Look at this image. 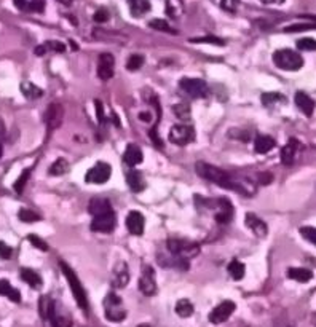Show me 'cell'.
Returning a JSON list of instances; mask_svg holds the SVG:
<instances>
[{
  "mask_svg": "<svg viewBox=\"0 0 316 327\" xmlns=\"http://www.w3.org/2000/svg\"><path fill=\"white\" fill-rule=\"evenodd\" d=\"M55 303L52 302V299L43 295V297H40V302H38V310H40V314H42L43 319H50V314H52V310H53Z\"/></svg>",
  "mask_w": 316,
  "mask_h": 327,
  "instance_id": "35",
  "label": "cell"
},
{
  "mask_svg": "<svg viewBox=\"0 0 316 327\" xmlns=\"http://www.w3.org/2000/svg\"><path fill=\"white\" fill-rule=\"evenodd\" d=\"M112 286L115 289H121L129 283V271H128V265L125 262H120L115 265L114 271H112Z\"/></svg>",
  "mask_w": 316,
  "mask_h": 327,
  "instance_id": "16",
  "label": "cell"
},
{
  "mask_svg": "<svg viewBox=\"0 0 316 327\" xmlns=\"http://www.w3.org/2000/svg\"><path fill=\"white\" fill-rule=\"evenodd\" d=\"M126 228L131 235H136V237H139V235L144 233V227H146V219L144 216L139 212V211H131L128 214V217H126Z\"/></svg>",
  "mask_w": 316,
  "mask_h": 327,
  "instance_id": "15",
  "label": "cell"
},
{
  "mask_svg": "<svg viewBox=\"0 0 316 327\" xmlns=\"http://www.w3.org/2000/svg\"><path fill=\"white\" fill-rule=\"evenodd\" d=\"M30 171L32 169H24L23 172H21V176L18 177V180L15 182V185H13V189L16 190V193H23V190H24V185H26V182L29 180V176H30Z\"/></svg>",
  "mask_w": 316,
  "mask_h": 327,
  "instance_id": "41",
  "label": "cell"
},
{
  "mask_svg": "<svg viewBox=\"0 0 316 327\" xmlns=\"http://www.w3.org/2000/svg\"><path fill=\"white\" fill-rule=\"evenodd\" d=\"M149 26L152 29H155V30H161V32H168V34H177V30L176 29H172L165 19H152V21L149 23Z\"/></svg>",
  "mask_w": 316,
  "mask_h": 327,
  "instance_id": "39",
  "label": "cell"
},
{
  "mask_svg": "<svg viewBox=\"0 0 316 327\" xmlns=\"http://www.w3.org/2000/svg\"><path fill=\"white\" fill-rule=\"evenodd\" d=\"M273 63H275V66L283 69V70L294 72V70L302 69L303 58L294 50H278L273 53Z\"/></svg>",
  "mask_w": 316,
  "mask_h": 327,
  "instance_id": "3",
  "label": "cell"
},
{
  "mask_svg": "<svg viewBox=\"0 0 316 327\" xmlns=\"http://www.w3.org/2000/svg\"><path fill=\"white\" fill-rule=\"evenodd\" d=\"M169 141L179 147L189 146L195 141V129L190 125H174L169 129Z\"/></svg>",
  "mask_w": 316,
  "mask_h": 327,
  "instance_id": "6",
  "label": "cell"
},
{
  "mask_svg": "<svg viewBox=\"0 0 316 327\" xmlns=\"http://www.w3.org/2000/svg\"><path fill=\"white\" fill-rule=\"evenodd\" d=\"M139 289L141 292L152 297V295L157 294V281H155V271L150 265H144L142 267V273L139 278Z\"/></svg>",
  "mask_w": 316,
  "mask_h": 327,
  "instance_id": "8",
  "label": "cell"
},
{
  "mask_svg": "<svg viewBox=\"0 0 316 327\" xmlns=\"http://www.w3.org/2000/svg\"><path fill=\"white\" fill-rule=\"evenodd\" d=\"M179 86L184 93L190 98H206L209 93V88L206 85V81H203L200 78H182L179 81Z\"/></svg>",
  "mask_w": 316,
  "mask_h": 327,
  "instance_id": "7",
  "label": "cell"
},
{
  "mask_svg": "<svg viewBox=\"0 0 316 327\" xmlns=\"http://www.w3.org/2000/svg\"><path fill=\"white\" fill-rule=\"evenodd\" d=\"M19 88H21L23 96H24V98H27V99H30V101L38 99V98H42V96H43V91L40 89L37 85L30 83V81H23L21 86H19Z\"/></svg>",
  "mask_w": 316,
  "mask_h": 327,
  "instance_id": "29",
  "label": "cell"
},
{
  "mask_svg": "<svg viewBox=\"0 0 316 327\" xmlns=\"http://www.w3.org/2000/svg\"><path fill=\"white\" fill-rule=\"evenodd\" d=\"M128 7L132 16L141 18L150 10V2L149 0H128Z\"/></svg>",
  "mask_w": 316,
  "mask_h": 327,
  "instance_id": "28",
  "label": "cell"
},
{
  "mask_svg": "<svg viewBox=\"0 0 316 327\" xmlns=\"http://www.w3.org/2000/svg\"><path fill=\"white\" fill-rule=\"evenodd\" d=\"M260 2L265 5H281L284 4V0H260Z\"/></svg>",
  "mask_w": 316,
  "mask_h": 327,
  "instance_id": "57",
  "label": "cell"
},
{
  "mask_svg": "<svg viewBox=\"0 0 316 327\" xmlns=\"http://www.w3.org/2000/svg\"><path fill=\"white\" fill-rule=\"evenodd\" d=\"M59 267H61V270H63V273H64V276H66V279H67V284H69L70 291H72V294H74V299H75L77 305L80 306L81 310L88 311L86 292H85L83 286H81V283H80V279H78V276H77V273L72 270V267H69V265H67L66 262H63V260L59 262Z\"/></svg>",
  "mask_w": 316,
  "mask_h": 327,
  "instance_id": "2",
  "label": "cell"
},
{
  "mask_svg": "<svg viewBox=\"0 0 316 327\" xmlns=\"http://www.w3.org/2000/svg\"><path fill=\"white\" fill-rule=\"evenodd\" d=\"M240 7V0H220V8L229 13H235Z\"/></svg>",
  "mask_w": 316,
  "mask_h": 327,
  "instance_id": "47",
  "label": "cell"
},
{
  "mask_svg": "<svg viewBox=\"0 0 316 327\" xmlns=\"http://www.w3.org/2000/svg\"><path fill=\"white\" fill-rule=\"evenodd\" d=\"M297 149H299L297 139L291 137L288 144L284 146L283 150H281V161H283V165H286V166L292 165L294 160H295V153H297Z\"/></svg>",
  "mask_w": 316,
  "mask_h": 327,
  "instance_id": "21",
  "label": "cell"
},
{
  "mask_svg": "<svg viewBox=\"0 0 316 327\" xmlns=\"http://www.w3.org/2000/svg\"><path fill=\"white\" fill-rule=\"evenodd\" d=\"M176 314L179 316V318H190V316L193 314V305L186 299L179 300L176 305Z\"/></svg>",
  "mask_w": 316,
  "mask_h": 327,
  "instance_id": "34",
  "label": "cell"
},
{
  "mask_svg": "<svg viewBox=\"0 0 316 327\" xmlns=\"http://www.w3.org/2000/svg\"><path fill=\"white\" fill-rule=\"evenodd\" d=\"M4 136H5V123H4L2 117H0V137H4Z\"/></svg>",
  "mask_w": 316,
  "mask_h": 327,
  "instance_id": "59",
  "label": "cell"
},
{
  "mask_svg": "<svg viewBox=\"0 0 316 327\" xmlns=\"http://www.w3.org/2000/svg\"><path fill=\"white\" fill-rule=\"evenodd\" d=\"M43 10H45L43 0H30L29 2V8H27L29 13H42Z\"/></svg>",
  "mask_w": 316,
  "mask_h": 327,
  "instance_id": "49",
  "label": "cell"
},
{
  "mask_svg": "<svg viewBox=\"0 0 316 327\" xmlns=\"http://www.w3.org/2000/svg\"><path fill=\"white\" fill-rule=\"evenodd\" d=\"M2 155H4V147H2V144H0V158H2Z\"/></svg>",
  "mask_w": 316,
  "mask_h": 327,
  "instance_id": "61",
  "label": "cell"
},
{
  "mask_svg": "<svg viewBox=\"0 0 316 327\" xmlns=\"http://www.w3.org/2000/svg\"><path fill=\"white\" fill-rule=\"evenodd\" d=\"M144 160V155H142V150H141V147L139 146H136V144H129L128 147H126V150H125V153H123V161L126 163L128 166H136V165H139V163Z\"/></svg>",
  "mask_w": 316,
  "mask_h": 327,
  "instance_id": "20",
  "label": "cell"
},
{
  "mask_svg": "<svg viewBox=\"0 0 316 327\" xmlns=\"http://www.w3.org/2000/svg\"><path fill=\"white\" fill-rule=\"evenodd\" d=\"M110 174H112L110 165H107L104 161H98L93 168L88 169L85 180L88 183H106L110 179Z\"/></svg>",
  "mask_w": 316,
  "mask_h": 327,
  "instance_id": "9",
  "label": "cell"
},
{
  "mask_svg": "<svg viewBox=\"0 0 316 327\" xmlns=\"http://www.w3.org/2000/svg\"><path fill=\"white\" fill-rule=\"evenodd\" d=\"M27 240L30 241V244H32L34 248H37V249H40V251H48V244H47L42 238H40V237H37V235H29Z\"/></svg>",
  "mask_w": 316,
  "mask_h": 327,
  "instance_id": "46",
  "label": "cell"
},
{
  "mask_svg": "<svg viewBox=\"0 0 316 327\" xmlns=\"http://www.w3.org/2000/svg\"><path fill=\"white\" fill-rule=\"evenodd\" d=\"M171 109H172V112H174V115L182 121H189L192 118V109L187 102H180V104L172 106Z\"/></svg>",
  "mask_w": 316,
  "mask_h": 327,
  "instance_id": "31",
  "label": "cell"
},
{
  "mask_svg": "<svg viewBox=\"0 0 316 327\" xmlns=\"http://www.w3.org/2000/svg\"><path fill=\"white\" fill-rule=\"evenodd\" d=\"M18 217H19V220H21V222H26V223H32V222L42 220V217H40L37 212L30 211V209H19Z\"/></svg>",
  "mask_w": 316,
  "mask_h": 327,
  "instance_id": "40",
  "label": "cell"
},
{
  "mask_svg": "<svg viewBox=\"0 0 316 327\" xmlns=\"http://www.w3.org/2000/svg\"><path fill=\"white\" fill-rule=\"evenodd\" d=\"M43 46L47 48V51H55V53H64L66 51V45L63 42H58V40H48L43 43Z\"/></svg>",
  "mask_w": 316,
  "mask_h": 327,
  "instance_id": "43",
  "label": "cell"
},
{
  "mask_svg": "<svg viewBox=\"0 0 316 327\" xmlns=\"http://www.w3.org/2000/svg\"><path fill=\"white\" fill-rule=\"evenodd\" d=\"M229 136L232 137V139H240V141H243V142H248L249 141V132L248 131H243V129H230L229 131Z\"/></svg>",
  "mask_w": 316,
  "mask_h": 327,
  "instance_id": "48",
  "label": "cell"
},
{
  "mask_svg": "<svg viewBox=\"0 0 316 327\" xmlns=\"http://www.w3.org/2000/svg\"><path fill=\"white\" fill-rule=\"evenodd\" d=\"M0 295L4 297H8L12 302L19 303L21 302V294H19L18 289H15L12 284H10L7 279H0Z\"/></svg>",
  "mask_w": 316,
  "mask_h": 327,
  "instance_id": "27",
  "label": "cell"
},
{
  "mask_svg": "<svg viewBox=\"0 0 316 327\" xmlns=\"http://www.w3.org/2000/svg\"><path fill=\"white\" fill-rule=\"evenodd\" d=\"M149 136L152 137V142L158 147V149H161L163 147V142L160 141V137H158V134H157V125L155 126H152L150 129H149Z\"/></svg>",
  "mask_w": 316,
  "mask_h": 327,
  "instance_id": "52",
  "label": "cell"
},
{
  "mask_svg": "<svg viewBox=\"0 0 316 327\" xmlns=\"http://www.w3.org/2000/svg\"><path fill=\"white\" fill-rule=\"evenodd\" d=\"M244 273H246V270H244V265L240 260H232L229 263V274L235 281L243 279L244 278Z\"/></svg>",
  "mask_w": 316,
  "mask_h": 327,
  "instance_id": "32",
  "label": "cell"
},
{
  "mask_svg": "<svg viewBox=\"0 0 316 327\" xmlns=\"http://www.w3.org/2000/svg\"><path fill=\"white\" fill-rule=\"evenodd\" d=\"M58 2H61L63 5H70V4L74 2V0H58Z\"/></svg>",
  "mask_w": 316,
  "mask_h": 327,
  "instance_id": "60",
  "label": "cell"
},
{
  "mask_svg": "<svg viewBox=\"0 0 316 327\" xmlns=\"http://www.w3.org/2000/svg\"><path fill=\"white\" fill-rule=\"evenodd\" d=\"M13 4L18 10H21V12H27V8H29L27 0H13Z\"/></svg>",
  "mask_w": 316,
  "mask_h": 327,
  "instance_id": "54",
  "label": "cell"
},
{
  "mask_svg": "<svg viewBox=\"0 0 316 327\" xmlns=\"http://www.w3.org/2000/svg\"><path fill=\"white\" fill-rule=\"evenodd\" d=\"M115 223H117V220H115L114 212L101 214V216L93 217V222H91V230L99 231V233H110V231H114Z\"/></svg>",
  "mask_w": 316,
  "mask_h": 327,
  "instance_id": "14",
  "label": "cell"
},
{
  "mask_svg": "<svg viewBox=\"0 0 316 327\" xmlns=\"http://www.w3.org/2000/svg\"><path fill=\"white\" fill-rule=\"evenodd\" d=\"M297 48L303 50V51H316V40L314 38H300L297 40Z\"/></svg>",
  "mask_w": 316,
  "mask_h": 327,
  "instance_id": "42",
  "label": "cell"
},
{
  "mask_svg": "<svg viewBox=\"0 0 316 327\" xmlns=\"http://www.w3.org/2000/svg\"><path fill=\"white\" fill-rule=\"evenodd\" d=\"M13 254V249L8 246L5 241H0V257L2 259H10Z\"/></svg>",
  "mask_w": 316,
  "mask_h": 327,
  "instance_id": "51",
  "label": "cell"
},
{
  "mask_svg": "<svg viewBox=\"0 0 316 327\" xmlns=\"http://www.w3.org/2000/svg\"><path fill=\"white\" fill-rule=\"evenodd\" d=\"M166 246L171 255H174V257H179V259H186V260L195 257L200 252L198 244L192 243V241H186V240H168Z\"/></svg>",
  "mask_w": 316,
  "mask_h": 327,
  "instance_id": "5",
  "label": "cell"
},
{
  "mask_svg": "<svg viewBox=\"0 0 316 327\" xmlns=\"http://www.w3.org/2000/svg\"><path fill=\"white\" fill-rule=\"evenodd\" d=\"M235 311V303H233L232 300H225V302H222L219 303L216 308H214L211 313H209V322L212 324H222V322H225L232 313Z\"/></svg>",
  "mask_w": 316,
  "mask_h": 327,
  "instance_id": "11",
  "label": "cell"
},
{
  "mask_svg": "<svg viewBox=\"0 0 316 327\" xmlns=\"http://www.w3.org/2000/svg\"><path fill=\"white\" fill-rule=\"evenodd\" d=\"M126 183L132 192H142L146 189V179L136 169H131L126 172Z\"/></svg>",
  "mask_w": 316,
  "mask_h": 327,
  "instance_id": "22",
  "label": "cell"
},
{
  "mask_svg": "<svg viewBox=\"0 0 316 327\" xmlns=\"http://www.w3.org/2000/svg\"><path fill=\"white\" fill-rule=\"evenodd\" d=\"M93 19H95L96 23H106L107 19H109V13L106 12L104 8H101V10H98V12L95 13Z\"/></svg>",
  "mask_w": 316,
  "mask_h": 327,
  "instance_id": "53",
  "label": "cell"
},
{
  "mask_svg": "<svg viewBox=\"0 0 316 327\" xmlns=\"http://www.w3.org/2000/svg\"><path fill=\"white\" fill-rule=\"evenodd\" d=\"M95 107H96V118L99 123H104L106 118H104V106H103V102H101L99 99L95 101Z\"/></svg>",
  "mask_w": 316,
  "mask_h": 327,
  "instance_id": "50",
  "label": "cell"
},
{
  "mask_svg": "<svg viewBox=\"0 0 316 327\" xmlns=\"http://www.w3.org/2000/svg\"><path fill=\"white\" fill-rule=\"evenodd\" d=\"M300 235L307 241H310L311 244H314V246H316V228H313V227H302L300 228Z\"/></svg>",
  "mask_w": 316,
  "mask_h": 327,
  "instance_id": "45",
  "label": "cell"
},
{
  "mask_svg": "<svg viewBox=\"0 0 316 327\" xmlns=\"http://www.w3.org/2000/svg\"><path fill=\"white\" fill-rule=\"evenodd\" d=\"M184 13V2L182 0H166V15L172 19H177Z\"/></svg>",
  "mask_w": 316,
  "mask_h": 327,
  "instance_id": "30",
  "label": "cell"
},
{
  "mask_svg": "<svg viewBox=\"0 0 316 327\" xmlns=\"http://www.w3.org/2000/svg\"><path fill=\"white\" fill-rule=\"evenodd\" d=\"M69 171V163H67V160H64V158H59V160H56L52 166H50V169H48V172L52 176H63V174H66V172Z\"/></svg>",
  "mask_w": 316,
  "mask_h": 327,
  "instance_id": "33",
  "label": "cell"
},
{
  "mask_svg": "<svg viewBox=\"0 0 316 327\" xmlns=\"http://www.w3.org/2000/svg\"><path fill=\"white\" fill-rule=\"evenodd\" d=\"M212 204H208L209 208H214V211H216V220L219 223H229L232 220V216H233V208H232V204L229 200L225 198H219L216 201H211Z\"/></svg>",
  "mask_w": 316,
  "mask_h": 327,
  "instance_id": "13",
  "label": "cell"
},
{
  "mask_svg": "<svg viewBox=\"0 0 316 327\" xmlns=\"http://www.w3.org/2000/svg\"><path fill=\"white\" fill-rule=\"evenodd\" d=\"M63 118H64V109L58 102H53L50 104L48 109L45 110V123L48 126V131H55L58 129L61 125H63Z\"/></svg>",
  "mask_w": 316,
  "mask_h": 327,
  "instance_id": "10",
  "label": "cell"
},
{
  "mask_svg": "<svg viewBox=\"0 0 316 327\" xmlns=\"http://www.w3.org/2000/svg\"><path fill=\"white\" fill-rule=\"evenodd\" d=\"M50 321H52L53 327H72V319L67 314H63L58 310V305L55 303L52 314H50Z\"/></svg>",
  "mask_w": 316,
  "mask_h": 327,
  "instance_id": "23",
  "label": "cell"
},
{
  "mask_svg": "<svg viewBox=\"0 0 316 327\" xmlns=\"http://www.w3.org/2000/svg\"><path fill=\"white\" fill-rule=\"evenodd\" d=\"M310 29H316V24H311V23L292 24V26L284 27V32H300V30H310Z\"/></svg>",
  "mask_w": 316,
  "mask_h": 327,
  "instance_id": "44",
  "label": "cell"
},
{
  "mask_svg": "<svg viewBox=\"0 0 316 327\" xmlns=\"http://www.w3.org/2000/svg\"><path fill=\"white\" fill-rule=\"evenodd\" d=\"M139 118H141L142 121H146V123H150L152 115H150V112H141V114H139Z\"/></svg>",
  "mask_w": 316,
  "mask_h": 327,
  "instance_id": "56",
  "label": "cell"
},
{
  "mask_svg": "<svg viewBox=\"0 0 316 327\" xmlns=\"http://www.w3.org/2000/svg\"><path fill=\"white\" fill-rule=\"evenodd\" d=\"M195 171L197 174L203 179H206L212 183H217L219 187L227 189V190H233V192H240L243 195H249V192H246L241 183H238L237 180H233V177H230L225 171H222L217 166H212L209 163L205 161H198L195 165Z\"/></svg>",
  "mask_w": 316,
  "mask_h": 327,
  "instance_id": "1",
  "label": "cell"
},
{
  "mask_svg": "<svg viewBox=\"0 0 316 327\" xmlns=\"http://www.w3.org/2000/svg\"><path fill=\"white\" fill-rule=\"evenodd\" d=\"M19 274H21V279H23L26 284H29L30 288H34V289H40V288H42V278H40V274L35 273L34 270H30V268H21Z\"/></svg>",
  "mask_w": 316,
  "mask_h": 327,
  "instance_id": "26",
  "label": "cell"
},
{
  "mask_svg": "<svg viewBox=\"0 0 316 327\" xmlns=\"http://www.w3.org/2000/svg\"><path fill=\"white\" fill-rule=\"evenodd\" d=\"M294 101H295V106H297L305 115L307 117H311L313 112H314V101L307 95L303 93V91H297L294 96Z\"/></svg>",
  "mask_w": 316,
  "mask_h": 327,
  "instance_id": "19",
  "label": "cell"
},
{
  "mask_svg": "<svg viewBox=\"0 0 316 327\" xmlns=\"http://www.w3.org/2000/svg\"><path fill=\"white\" fill-rule=\"evenodd\" d=\"M275 146H277V142H275L272 136H257L256 141H254V150L260 153V155L268 153Z\"/></svg>",
  "mask_w": 316,
  "mask_h": 327,
  "instance_id": "24",
  "label": "cell"
},
{
  "mask_svg": "<svg viewBox=\"0 0 316 327\" xmlns=\"http://www.w3.org/2000/svg\"><path fill=\"white\" fill-rule=\"evenodd\" d=\"M273 180L272 174L270 172H263V174L259 176V183H262V185H267V183H270Z\"/></svg>",
  "mask_w": 316,
  "mask_h": 327,
  "instance_id": "55",
  "label": "cell"
},
{
  "mask_svg": "<svg viewBox=\"0 0 316 327\" xmlns=\"http://www.w3.org/2000/svg\"><path fill=\"white\" fill-rule=\"evenodd\" d=\"M47 53V48L43 46V45H38L37 48H35V55L37 56H43Z\"/></svg>",
  "mask_w": 316,
  "mask_h": 327,
  "instance_id": "58",
  "label": "cell"
},
{
  "mask_svg": "<svg viewBox=\"0 0 316 327\" xmlns=\"http://www.w3.org/2000/svg\"><path fill=\"white\" fill-rule=\"evenodd\" d=\"M288 278L297 281V283H308L313 279V271L308 268H299V267H292L288 270Z\"/></svg>",
  "mask_w": 316,
  "mask_h": 327,
  "instance_id": "25",
  "label": "cell"
},
{
  "mask_svg": "<svg viewBox=\"0 0 316 327\" xmlns=\"http://www.w3.org/2000/svg\"><path fill=\"white\" fill-rule=\"evenodd\" d=\"M106 318L112 322H121L126 318V311L123 310V302L115 292H109L104 299Z\"/></svg>",
  "mask_w": 316,
  "mask_h": 327,
  "instance_id": "4",
  "label": "cell"
},
{
  "mask_svg": "<svg viewBox=\"0 0 316 327\" xmlns=\"http://www.w3.org/2000/svg\"><path fill=\"white\" fill-rule=\"evenodd\" d=\"M115 72V58L110 53H103L98 59V77L101 80H110Z\"/></svg>",
  "mask_w": 316,
  "mask_h": 327,
  "instance_id": "12",
  "label": "cell"
},
{
  "mask_svg": "<svg viewBox=\"0 0 316 327\" xmlns=\"http://www.w3.org/2000/svg\"><path fill=\"white\" fill-rule=\"evenodd\" d=\"M260 99H262V104H263L265 107L283 104V102L286 101V98H284L283 95H280V93H265V95H262Z\"/></svg>",
  "mask_w": 316,
  "mask_h": 327,
  "instance_id": "36",
  "label": "cell"
},
{
  "mask_svg": "<svg viewBox=\"0 0 316 327\" xmlns=\"http://www.w3.org/2000/svg\"><path fill=\"white\" fill-rule=\"evenodd\" d=\"M144 63H146V58L142 55H131L126 61V69L131 70V72H136V70H139L144 66Z\"/></svg>",
  "mask_w": 316,
  "mask_h": 327,
  "instance_id": "38",
  "label": "cell"
},
{
  "mask_svg": "<svg viewBox=\"0 0 316 327\" xmlns=\"http://www.w3.org/2000/svg\"><path fill=\"white\" fill-rule=\"evenodd\" d=\"M190 43H208V45H225V40L216 35H205V37H193L190 38Z\"/></svg>",
  "mask_w": 316,
  "mask_h": 327,
  "instance_id": "37",
  "label": "cell"
},
{
  "mask_svg": "<svg viewBox=\"0 0 316 327\" xmlns=\"http://www.w3.org/2000/svg\"><path fill=\"white\" fill-rule=\"evenodd\" d=\"M88 212L93 217H96V216H101V214L114 212V209H112V204H110L109 200H106V198H93L88 204Z\"/></svg>",
  "mask_w": 316,
  "mask_h": 327,
  "instance_id": "18",
  "label": "cell"
},
{
  "mask_svg": "<svg viewBox=\"0 0 316 327\" xmlns=\"http://www.w3.org/2000/svg\"><path fill=\"white\" fill-rule=\"evenodd\" d=\"M244 222H246V227L256 235L257 238H265L268 233V228H267V223H265L262 219H259L256 214L252 212H248L246 217H244Z\"/></svg>",
  "mask_w": 316,
  "mask_h": 327,
  "instance_id": "17",
  "label": "cell"
}]
</instances>
